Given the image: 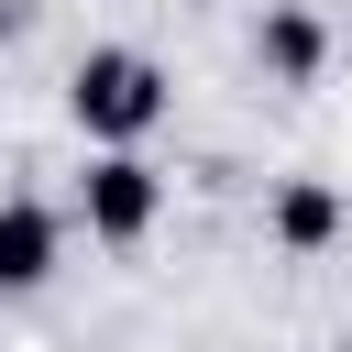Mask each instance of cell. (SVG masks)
Here are the masks:
<instances>
[{"label":"cell","instance_id":"cell-1","mask_svg":"<svg viewBox=\"0 0 352 352\" xmlns=\"http://www.w3.org/2000/svg\"><path fill=\"white\" fill-rule=\"evenodd\" d=\"M66 110H77V132H88L99 154H110V143H143V132L165 121V66L132 55V44H88L77 77H66Z\"/></svg>","mask_w":352,"mask_h":352},{"label":"cell","instance_id":"cell-2","mask_svg":"<svg viewBox=\"0 0 352 352\" xmlns=\"http://www.w3.org/2000/svg\"><path fill=\"white\" fill-rule=\"evenodd\" d=\"M77 220H88V242H143V231L165 220V176H154L132 143H110V154L77 176Z\"/></svg>","mask_w":352,"mask_h":352},{"label":"cell","instance_id":"cell-3","mask_svg":"<svg viewBox=\"0 0 352 352\" xmlns=\"http://www.w3.org/2000/svg\"><path fill=\"white\" fill-rule=\"evenodd\" d=\"M55 253H66V220H55L44 198H0V297L44 286V275H55Z\"/></svg>","mask_w":352,"mask_h":352},{"label":"cell","instance_id":"cell-4","mask_svg":"<svg viewBox=\"0 0 352 352\" xmlns=\"http://www.w3.org/2000/svg\"><path fill=\"white\" fill-rule=\"evenodd\" d=\"M253 55H264V77H286V88H308V77L330 66V22H319L308 0H275V11L253 22Z\"/></svg>","mask_w":352,"mask_h":352},{"label":"cell","instance_id":"cell-5","mask_svg":"<svg viewBox=\"0 0 352 352\" xmlns=\"http://www.w3.org/2000/svg\"><path fill=\"white\" fill-rule=\"evenodd\" d=\"M341 220H352V209H341L330 176H286V187H275V242H286V253H330Z\"/></svg>","mask_w":352,"mask_h":352}]
</instances>
